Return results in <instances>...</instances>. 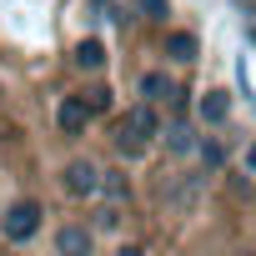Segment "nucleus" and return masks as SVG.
<instances>
[{
    "label": "nucleus",
    "instance_id": "nucleus-15",
    "mask_svg": "<svg viewBox=\"0 0 256 256\" xmlns=\"http://www.w3.org/2000/svg\"><path fill=\"white\" fill-rule=\"evenodd\" d=\"M96 110H110V90H90V116Z\"/></svg>",
    "mask_w": 256,
    "mask_h": 256
},
{
    "label": "nucleus",
    "instance_id": "nucleus-10",
    "mask_svg": "<svg viewBox=\"0 0 256 256\" xmlns=\"http://www.w3.org/2000/svg\"><path fill=\"white\" fill-rule=\"evenodd\" d=\"M166 146L171 151H196V131L186 120H176V126H166Z\"/></svg>",
    "mask_w": 256,
    "mask_h": 256
},
{
    "label": "nucleus",
    "instance_id": "nucleus-16",
    "mask_svg": "<svg viewBox=\"0 0 256 256\" xmlns=\"http://www.w3.org/2000/svg\"><path fill=\"white\" fill-rule=\"evenodd\" d=\"M116 256H146V251H141V246H120Z\"/></svg>",
    "mask_w": 256,
    "mask_h": 256
},
{
    "label": "nucleus",
    "instance_id": "nucleus-7",
    "mask_svg": "<svg viewBox=\"0 0 256 256\" xmlns=\"http://www.w3.org/2000/svg\"><path fill=\"white\" fill-rule=\"evenodd\" d=\"M166 56L171 60H196V36L191 30H171L166 36Z\"/></svg>",
    "mask_w": 256,
    "mask_h": 256
},
{
    "label": "nucleus",
    "instance_id": "nucleus-9",
    "mask_svg": "<svg viewBox=\"0 0 256 256\" xmlns=\"http://www.w3.org/2000/svg\"><path fill=\"white\" fill-rule=\"evenodd\" d=\"M141 96H146V106H151V100H161V96H166V100H176V86H171L161 70H151V76L141 80Z\"/></svg>",
    "mask_w": 256,
    "mask_h": 256
},
{
    "label": "nucleus",
    "instance_id": "nucleus-11",
    "mask_svg": "<svg viewBox=\"0 0 256 256\" xmlns=\"http://www.w3.org/2000/svg\"><path fill=\"white\" fill-rule=\"evenodd\" d=\"M76 60H80L86 70H100V66H106V46H100V40H80V46H76Z\"/></svg>",
    "mask_w": 256,
    "mask_h": 256
},
{
    "label": "nucleus",
    "instance_id": "nucleus-12",
    "mask_svg": "<svg viewBox=\"0 0 256 256\" xmlns=\"http://www.w3.org/2000/svg\"><path fill=\"white\" fill-rule=\"evenodd\" d=\"M100 191H106L110 201H120V196L131 191V186H126V176H120V171H106V176H100Z\"/></svg>",
    "mask_w": 256,
    "mask_h": 256
},
{
    "label": "nucleus",
    "instance_id": "nucleus-14",
    "mask_svg": "<svg viewBox=\"0 0 256 256\" xmlns=\"http://www.w3.org/2000/svg\"><path fill=\"white\" fill-rule=\"evenodd\" d=\"M141 16H146V20H166L171 6H166V0H141Z\"/></svg>",
    "mask_w": 256,
    "mask_h": 256
},
{
    "label": "nucleus",
    "instance_id": "nucleus-18",
    "mask_svg": "<svg viewBox=\"0 0 256 256\" xmlns=\"http://www.w3.org/2000/svg\"><path fill=\"white\" fill-rule=\"evenodd\" d=\"M241 256H256V251H241Z\"/></svg>",
    "mask_w": 256,
    "mask_h": 256
},
{
    "label": "nucleus",
    "instance_id": "nucleus-2",
    "mask_svg": "<svg viewBox=\"0 0 256 256\" xmlns=\"http://www.w3.org/2000/svg\"><path fill=\"white\" fill-rule=\"evenodd\" d=\"M156 131H161V126H156V110L141 100V106H131V110H126V120H120V131H116V136H126V141H141V146H146Z\"/></svg>",
    "mask_w": 256,
    "mask_h": 256
},
{
    "label": "nucleus",
    "instance_id": "nucleus-5",
    "mask_svg": "<svg viewBox=\"0 0 256 256\" xmlns=\"http://www.w3.org/2000/svg\"><path fill=\"white\" fill-rule=\"evenodd\" d=\"M56 120H60V131H70V136H76V131H86L90 106H86L80 96H66V100H60V110H56Z\"/></svg>",
    "mask_w": 256,
    "mask_h": 256
},
{
    "label": "nucleus",
    "instance_id": "nucleus-8",
    "mask_svg": "<svg viewBox=\"0 0 256 256\" xmlns=\"http://www.w3.org/2000/svg\"><path fill=\"white\" fill-rule=\"evenodd\" d=\"M226 110H231V100H226L221 90H206V96H201V120H206V126H221Z\"/></svg>",
    "mask_w": 256,
    "mask_h": 256
},
{
    "label": "nucleus",
    "instance_id": "nucleus-4",
    "mask_svg": "<svg viewBox=\"0 0 256 256\" xmlns=\"http://www.w3.org/2000/svg\"><path fill=\"white\" fill-rule=\"evenodd\" d=\"M100 176H106V171H96L90 161H70V171H66V186H70L76 196H96V191H100Z\"/></svg>",
    "mask_w": 256,
    "mask_h": 256
},
{
    "label": "nucleus",
    "instance_id": "nucleus-13",
    "mask_svg": "<svg viewBox=\"0 0 256 256\" xmlns=\"http://www.w3.org/2000/svg\"><path fill=\"white\" fill-rule=\"evenodd\" d=\"M201 161H206V171H216V166L226 161V151H221V141H206V146H201Z\"/></svg>",
    "mask_w": 256,
    "mask_h": 256
},
{
    "label": "nucleus",
    "instance_id": "nucleus-3",
    "mask_svg": "<svg viewBox=\"0 0 256 256\" xmlns=\"http://www.w3.org/2000/svg\"><path fill=\"white\" fill-rule=\"evenodd\" d=\"M196 196H201V176H186V181H166V186H161L166 211H191Z\"/></svg>",
    "mask_w": 256,
    "mask_h": 256
},
{
    "label": "nucleus",
    "instance_id": "nucleus-17",
    "mask_svg": "<svg viewBox=\"0 0 256 256\" xmlns=\"http://www.w3.org/2000/svg\"><path fill=\"white\" fill-rule=\"evenodd\" d=\"M246 166H251V171H256V141H251V146H246Z\"/></svg>",
    "mask_w": 256,
    "mask_h": 256
},
{
    "label": "nucleus",
    "instance_id": "nucleus-6",
    "mask_svg": "<svg viewBox=\"0 0 256 256\" xmlns=\"http://www.w3.org/2000/svg\"><path fill=\"white\" fill-rule=\"evenodd\" d=\"M56 251L60 256H90V231L86 226H60L56 231Z\"/></svg>",
    "mask_w": 256,
    "mask_h": 256
},
{
    "label": "nucleus",
    "instance_id": "nucleus-1",
    "mask_svg": "<svg viewBox=\"0 0 256 256\" xmlns=\"http://www.w3.org/2000/svg\"><path fill=\"white\" fill-rule=\"evenodd\" d=\"M40 231V206L36 201H16L6 211V241H30Z\"/></svg>",
    "mask_w": 256,
    "mask_h": 256
}]
</instances>
